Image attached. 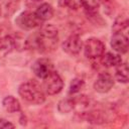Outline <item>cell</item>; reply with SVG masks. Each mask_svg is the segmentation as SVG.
<instances>
[{"instance_id": "30bf717a", "label": "cell", "mask_w": 129, "mask_h": 129, "mask_svg": "<svg viewBox=\"0 0 129 129\" xmlns=\"http://www.w3.org/2000/svg\"><path fill=\"white\" fill-rule=\"evenodd\" d=\"M35 14L43 22V21H46V20H49L50 18H52L53 14H54V10H53V7L50 4L42 3L36 8Z\"/></svg>"}, {"instance_id": "44dd1931", "label": "cell", "mask_w": 129, "mask_h": 129, "mask_svg": "<svg viewBox=\"0 0 129 129\" xmlns=\"http://www.w3.org/2000/svg\"><path fill=\"white\" fill-rule=\"evenodd\" d=\"M1 46H2V38L0 37V50H1Z\"/></svg>"}, {"instance_id": "ba28073f", "label": "cell", "mask_w": 129, "mask_h": 129, "mask_svg": "<svg viewBox=\"0 0 129 129\" xmlns=\"http://www.w3.org/2000/svg\"><path fill=\"white\" fill-rule=\"evenodd\" d=\"M111 47L119 54L126 53L129 47L128 37L123 32H115L111 37Z\"/></svg>"}, {"instance_id": "3957f363", "label": "cell", "mask_w": 129, "mask_h": 129, "mask_svg": "<svg viewBox=\"0 0 129 129\" xmlns=\"http://www.w3.org/2000/svg\"><path fill=\"white\" fill-rule=\"evenodd\" d=\"M42 80H43L42 88L45 94L47 95H50V96L56 95L63 88V81L55 71H52L47 77H45Z\"/></svg>"}, {"instance_id": "7a4b0ae2", "label": "cell", "mask_w": 129, "mask_h": 129, "mask_svg": "<svg viewBox=\"0 0 129 129\" xmlns=\"http://www.w3.org/2000/svg\"><path fill=\"white\" fill-rule=\"evenodd\" d=\"M83 48H84L85 55L88 58L97 59L105 52L106 47L104 42L99 38L90 37L85 41V43H83Z\"/></svg>"}, {"instance_id": "ac0fdd59", "label": "cell", "mask_w": 129, "mask_h": 129, "mask_svg": "<svg viewBox=\"0 0 129 129\" xmlns=\"http://www.w3.org/2000/svg\"><path fill=\"white\" fill-rule=\"evenodd\" d=\"M59 6L61 7H69V8H78L79 6H81V2L80 0H59L58 1Z\"/></svg>"}, {"instance_id": "7402d4cb", "label": "cell", "mask_w": 129, "mask_h": 129, "mask_svg": "<svg viewBox=\"0 0 129 129\" xmlns=\"http://www.w3.org/2000/svg\"><path fill=\"white\" fill-rule=\"evenodd\" d=\"M0 16H2V11H1V7H0Z\"/></svg>"}, {"instance_id": "2e32d148", "label": "cell", "mask_w": 129, "mask_h": 129, "mask_svg": "<svg viewBox=\"0 0 129 129\" xmlns=\"http://www.w3.org/2000/svg\"><path fill=\"white\" fill-rule=\"evenodd\" d=\"M80 2L87 12H95L100 7L102 0H80Z\"/></svg>"}, {"instance_id": "7c38bea8", "label": "cell", "mask_w": 129, "mask_h": 129, "mask_svg": "<svg viewBox=\"0 0 129 129\" xmlns=\"http://www.w3.org/2000/svg\"><path fill=\"white\" fill-rule=\"evenodd\" d=\"M129 24V17H128V13L127 11H124V12H121V14H119L114 23H113V26H112V30L113 32H122L125 28H127Z\"/></svg>"}, {"instance_id": "d6986e66", "label": "cell", "mask_w": 129, "mask_h": 129, "mask_svg": "<svg viewBox=\"0 0 129 129\" xmlns=\"http://www.w3.org/2000/svg\"><path fill=\"white\" fill-rule=\"evenodd\" d=\"M14 127V124H12L10 121L0 118V129H12Z\"/></svg>"}, {"instance_id": "5b68a950", "label": "cell", "mask_w": 129, "mask_h": 129, "mask_svg": "<svg viewBox=\"0 0 129 129\" xmlns=\"http://www.w3.org/2000/svg\"><path fill=\"white\" fill-rule=\"evenodd\" d=\"M31 69H32L33 74L39 79H44L52 71H54V67H53L52 61L48 58H45V57H41V58L36 59L33 62Z\"/></svg>"}, {"instance_id": "ffe728a7", "label": "cell", "mask_w": 129, "mask_h": 129, "mask_svg": "<svg viewBox=\"0 0 129 129\" xmlns=\"http://www.w3.org/2000/svg\"><path fill=\"white\" fill-rule=\"evenodd\" d=\"M42 0H25V5L27 7H32L34 5H36L37 3L41 2Z\"/></svg>"}, {"instance_id": "8fae6325", "label": "cell", "mask_w": 129, "mask_h": 129, "mask_svg": "<svg viewBox=\"0 0 129 129\" xmlns=\"http://www.w3.org/2000/svg\"><path fill=\"white\" fill-rule=\"evenodd\" d=\"M20 0H0V7L2 11V16L12 15L18 8Z\"/></svg>"}, {"instance_id": "9c48e42d", "label": "cell", "mask_w": 129, "mask_h": 129, "mask_svg": "<svg viewBox=\"0 0 129 129\" xmlns=\"http://www.w3.org/2000/svg\"><path fill=\"white\" fill-rule=\"evenodd\" d=\"M100 62L102 63L103 67L105 68H113V67H117L118 64H120L122 62V57L121 54L117 53V52H104L100 57Z\"/></svg>"}, {"instance_id": "e0dca14e", "label": "cell", "mask_w": 129, "mask_h": 129, "mask_svg": "<svg viewBox=\"0 0 129 129\" xmlns=\"http://www.w3.org/2000/svg\"><path fill=\"white\" fill-rule=\"evenodd\" d=\"M85 86V82L80 79V78H75L72 80L71 84H70V89H69V93L70 94H77L79 92H81L83 90Z\"/></svg>"}, {"instance_id": "4fadbf2b", "label": "cell", "mask_w": 129, "mask_h": 129, "mask_svg": "<svg viewBox=\"0 0 129 129\" xmlns=\"http://www.w3.org/2000/svg\"><path fill=\"white\" fill-rule=\"evenodd\" d=\"M2 106L8 113H17L21 109L19 101L13 96H6L2 101Z\"/></svg>"}, {"instance_id": "5bb4252c", "label": "cell", "mask_w": 129, "mask_h": 129, "mask_svg": "<svg viewBox=\"0 0 129 129\" xmlns=\"http://www.w3.org/2000/svg\"><path fill=\"white\" fill-rule=\"evenodd\" d=\"M115 71V79L116 81H118L119 83L122 84H127L129 81V75H128V66L127 62H121L120 64H118Z\"/></svg>"}, {"instance_id": "277c9868", "label": "cell", "mask_w": 129, "mask_h": 129, "mask_svg": "<svg viewBox=\"0 0 129 129\" xmlns=\"http://www.w3.org/2000/svg\"><path fill=\"white\" fill-rule=\"evenodd\" d=\"M17 26H19L21 29L24 30H30L36 27H39L42 24V21L36 16L35 12L32 11H24L20 13L16 20H15Z\"/></svg>"}, {"instance_id": "6da1fadb", "label": "cell", "mask_w": 129, "mask_h": 129, "mask_svg": "<svg viewBox=\"0 0 129 129\" xmlns=\"http://www.w3.org/2000/svg\"><path fill=\"white\" fill-rule=\"evenodd\" d=\"M18 94L26 102L34 105H40L45 101V92L36 81L29 80L22 83L18 88Z\"/></svg>"}, {"instance_id": "9a60e30c", "label": "cell", "mask_w": 129, "mask_h": 129, "mask_svg": "<svg viewBox=\"0 0 129 129\" xmlns=\"http://www.w3.org/2000/svg\"><path fill=\"white\" fill-rule=\"evenodd\" d=\"M57 110L61 114H67L75 110V100L74 98H66L58 102Z\"/></svg>"}, {"instance_id": "8992f818", "label": "cell", "mask_w": 129, "mask_h": 129, "mask_svg": "<svg viewBox=\"0 0 129 129\" xmlns=\"http://www.w3.org/2000/svg\"><path fill=\"white\" fill-rule=\"evenodd\" d=\"M61 48L66 53L70 55L79 54L83 48V40L78 34H72L62 42Z\"/></svg>"}, {"instance_id": "52a82bcc", "label": "cell", "mask_w": 129, "mask_h": 129, "mask_svg": "<svg viewBox=\"0 0 129 129\" xmlns=\"http://www.w3.org/2000/svg\"><path fill=\"white\" fill-rule=\"evenodd\" d=\"M114 86V79L109 73H101L94 83V89L96 92L105 94L108 93Z\"/></svg>"}]
</instances>
